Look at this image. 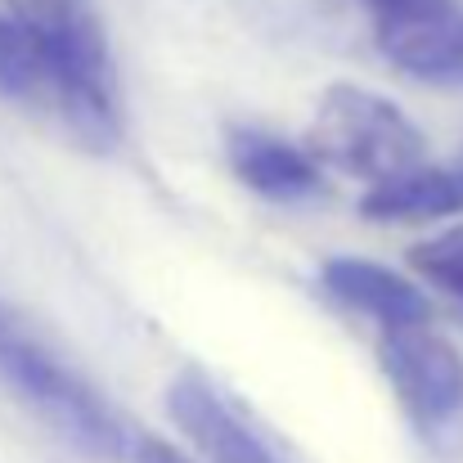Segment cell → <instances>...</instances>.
<instances>
[{
	"label": "cell",
	"instance_id": "obj_9",
	"mask_svg": "<svg viewBox=\"0 0 463 463\" xmlns=\"http://www.w3.org/2000/svg\"><path fill=\"white\" fill-rule=\"evenodd\" d=\"M463 212V166H410L401 175L373 180L360 198V216L383 225H419Z\"/></svg>",
	"mask_w": 463,
	"mask_h": 463
},
{
	"label": "cell",
	"instance_id": "obj_2",
	"mask_svg": "<svg viewBox=\"0 0 463 463\" xmlns=\"http://www.w3.org/2000/svg\"><path fill=\"white\" fill-rule=\"evenodd\" d=\"M307 149L346 175L387 180L423 162V136L392 99L364 86H328L310 118Z\"/></svg>",
	"mask_w": 463,
	"mask_h": 463
},
{
	"label": "cell",
	"instance_id": "obj_3",
	"mask_svg": "<svg viewBox=\"0 0 463 463\" xmlns=\"http://www.w3.org/2000/svg\"><path fill=\"white\" fill-rule=\"evenodd\" d=\"M0 95L63 122L86 145H113L118 140V104L90 99L72 77L45 54V45L5 9L0 14Z\"/></svg>",
	"mask_w": 463,
	"mask_h": 463
},
{
	"label": "cell",
	"instance_id": "obj_7",
	"mask_svg": "<svg viewBox=\"0 0 463 463\" xmlns=\"http://www.w3.org/2000/svg\"><path fill=\"white\" fill-rule=\"evenodd\" d=\"M166 410L207 463H284V455L194 369L166 387Z\"/></svg>",
	"mask_w": 463,
	"mask_h": 463
},
{
	"label": "cell",
	"instance_id": "obj_4",
	"mask_svg": "<svg viewBox=\"0 0 463 463\" xmlns=\"http://www.w3.org/2000/svg\"><path fill=\"white\" fill-rule=\"evenodd\" d=\"M378 360L396 401L405 405L414 423L432 428L463 410V355L428 319L383 324Z\"/></svg>",
	"mask_w": 463,
	"mask_h": 463
},
{
	"label": "cell",
	"instance_id": "obj_1",
	"mask_svg": "<svg viewBox=\"0 0 463 463\" xmlns=\"http://www.w3.org/2000/svg\"><path fill=\"white\" fill-rule=\"evenodd\" d=\"M0 378L81 455L90 459H118L122 455V423L99 401V392L86 387L18 315L0 307Z\"/></svg>",
	"mask_w": 463,
	"mask_h": 463
},
{
	"label": "cell",
	"instance_id": "obj_13",
	"mask_svg": "<svg viewBox=\"0 0 463 463\" xmlns=\"http://www.w3.org/2000/svg\"><path fill=\"white\" fill-rule=\"evenodd\" d=\"M364 5H369V0H364Z\"/></svg>",
	"mask_w": 463,
	"mask_h": 463
},
{
	"label": "cell",
	"instance_id": "obj_6",
	"mask_svg": "<svg viewBox=\"0 0 463 463\" xmlns=\"http://www.w3.org/2000/svg\"><path fill=\"white\" fill-rule=\"evenodd\" d=\"M5 9L45 45V54L99 104L113 99V68H109V41L86 0H5Z\"/></svg>",
	"mask_w": 463,
	"mask_h": 463
},
{
	"label": "cell",
	"instance_id": "obj_5",
	"mask_svg": "<svg viewBox=\"0 0 463 463\" xmlns=\"http://www.w3.org/2000/svg\"><path fill=\"white\" fill-rule=\"evenodd\" d=\"M383 54L432 86H463V0H369Z\"/></svg>",
	"mask_w": 463,
	"mask_h": 463
},
{
	"label": "cell",
	"instance_id": "obj_10",
	"mask_svg": "<svg viewBox=\"0 0 463 463\" xmlns=\"http://www.w3.org/2000/svg\"><path fill=\"white\" fill-rule=\"evenodd\" d=\"M319 284L328 298L342 307L369 315L378 328L383 324H405V319H428V298L396 270L364 261V257H333L319 266Z\"/></svg>",
	"mask_w": 463,
	"mask_h": 463
},
{
	"label": "cell",
	"instance_id": "obj_12",
	"mask_svg": "<svg viewBox=\"0 0 463 463\" xmlns=\"http://www.w3.org/2000/svg\"><path fill=\"white\" fill-rule=\"evenodd\" d=\"M131 463H189L175 446H166V441H157V437H140L136 446H131Z\"/></svg>",
	"mask_w": 463,
	"mask_h": 463
},
{
	"label": "cell",
	"instance_id": "obj_8",
	"mask_svg": "<svg viewBox=\"0 0 463 463\" xmlns=\"http://www.w3.org/2000/svg\"><path fill=\"white\" fill-rule=\"evenodd\" d=\"M225 154L234 175L261 194V198H275V203H302L319 189V157L310 149H298L279 136H266V131H230L225 140Z\"/></svg>",
	"mask_w": 463,
	"mask_h": 463
},
{
	"label": "cell",
	"instance_id": "obj_11",
	"mask_svg": "<svg viewBox=\"0 0 463 463\" xmlns=\"http://www.w3.org/2000/svg\"><path fill=\"white\" fill-rule=\"evenodd\" d=\"M410 266H414L428 284H437L441 293H450V298L463 302V225L437 234V239H428V243H419V248L410 252Z\"/></svg>",
	"mask_w": 463,
	"mask_h": 463
}]
</instances>
